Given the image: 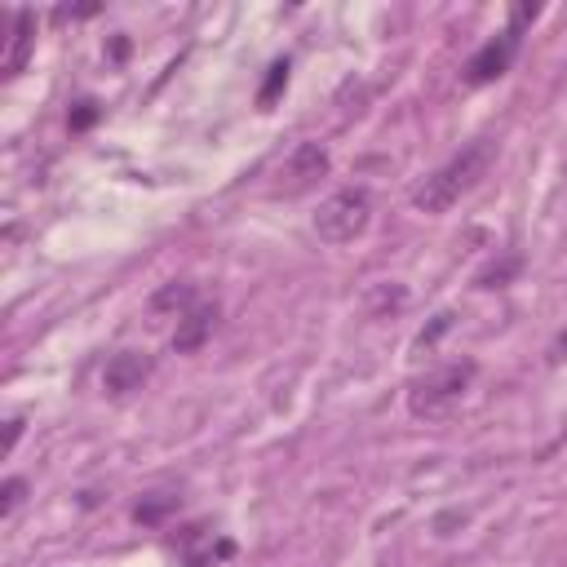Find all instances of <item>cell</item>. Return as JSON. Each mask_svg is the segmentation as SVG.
<instances>
[{
  "label": "cell",
  "mask_w": 567,
  "mask_h": 567,
  "mask_svg": "<svg viewBox=\"0 0 567 567\" xmlns=\"http://www.w3.org/2000/svg\"><path fill=\"white\" fill-rule=\"evenodd\" d=\"M173 509H177V496H173V492H151V496H142V501L133 505V518H137L142 527H155V523H164Z\"/></svg>",
  "instance_id": "9c48e42d"
},
{
  "label": "cell",
  "mask_w": 567,
  "mask_h": 567,
  "mask_svg": "<svg viewBox=\"0 0 567 567\" xmlns=\"http://www.w3.org/2000/svg\"><path fill=\"white\" fill-rule=\"evenodd\" d=\"M22 496H27V478H9V483L0 487V514L9 518V514L22 505Z\"/></svg>",
  "instance_id": "7c38bea8"
},
{
  "label": "cell",
  "mask_w": 567,
  "mask_h": 567,
  "mask_svg": "<svg viewBox=\"0 0 567 567\" xmlns=\"http://www.w3.org/2000/svg\"><path fill=\"white\" fill-rule=\"evenodd\" d=\"M492 155H496V142H487V137H478V142L461 146V151H456L439 173H430V177L416 186L412 204H416L421 213H447L465 190H474V186H478V177H487Z\"/></svg>",
  "instance_id": "6da1fadb"
},
{
  "label": "cell",
  "mask_w": 567,
  "mask_h": 567,
  "mask_svg": "<svg viewBox=\"0 0 567 567\" xmlns=\"http://www.w3.org/2000/svg\"><path fill=\"white\" fill-rule=\"evenodd\" d=\"M213 323H217V306H190L182 319H177V332H173V346L186 354V350H199L204 341H208V332H213Z\"/></svg>",
  "instance_id": "ba28073f"
},
{
  "label": "cell",
  "mask_w": 567,
  "mask_h": 567,
  "mask_svg": "<svg viewBox=\"0 0 567 567\" xmlns=\"http://www.w3.org/2000/svg\"><path fill=\"white\" fill-rule=\"evenodd\" d=\"M470 381H474V363H470V359H456V363H443V368L425 372V377L408 390V408H412V416H425V421L447 416V412L465 399Z\"/></svg>",
  "instance_id": "7a4b0ae2"
},
{
  "label": "cell",
  "mask_w": 567,
  "mask_h": 567,
  "mask_svg": "<svg viewBox=\"0 0 567 567\" xmlns=\"http://www.w3.org/2000/svg\"><path fill=\"white\" fill-rule=\"evenodd\" d=\"M368 217H372L368 190H337V195H328V199L319 204L315 230H319L323 244H350L354 235H363Z\"/></svg>",
  "instance_id": "3957f363"
},
{
  "label": "cell",
  "mask_w": 567,
  "mask_h": 567,
  "mask_svg": "<svg viewBox=\"0 0 567 567\" xmlns=\"http://www.w3.org/2000/svg\"><path fill=\"white\" fill-rule=\"evenodd\" d=\"M284 84H288V62H275L270 75H266V84H261V93H257V106H270L284 93Z\"/></svg>",
  "instance_id": "30bf717a"
},
{
  "label": "cell",
  "mask_w": 567,
  "mask_h": 567,
  "mask_svg": "<svg viewBox=\"0 0 567 567\" xmlns=\"http://www.w3.org/2000/svg\"><path fill=\"white\" fill-rule=\"evenodd\" d=\"M226 554H230V540H221L217 549H213V545H204V549H186V567H217Z\"/></svg>",
  "instance_id": "8fae6325"
},
{
  "label": "cell",
  "mask_w": 567,
  "mask_h": 567,
  "mask_svg": "<svg viewBox=\"0 0 567 567\" xmlns=\"http://www.w3.org/2000/svg\"><path fill=\"white\" fill-rule=\"evenodd\" d=\"M18 434H22V421H9V434H4V447H13V443H18Z\"/></svg>",
  "instance_id": "5bb4252c"
},
{
  "label": "cell",
  "mask_w": 567,
  "mask_h": 567,
  "mask_svg": "<svg viewBox=\"0 0 567 567\" xmlns=\"http://www.w3.org/2000/svg\"><path fill=\"white\" fill-rule=\"evenodd\" d=\"M527 18H536V4H518V9H514V22L470 58V66H465V80H470V84H492V80H501V75L509 71V62H514V53H518V31H523Z\"/></svg>",
  "instance_id": "277c9868"
},
{
  "label": "cell",
  "mask_w": 567,
  "mask_h": 567,
  "mask_svg": "<svg viewBox=\"0 0 567 567\" xmlns=\"http://www.w3.org/2000/svg\"><path fill=\"white\" fill-rule=\"evenodd\" d=\"M323 173H328V151H323L319 142H297L292 155L279 164L270 195H288V199H292V195H306Z\"/></svg>",
  "instance_id": "5b68a950"
},
{
  "label": "cell",
  "mask_w": 567,
  "mask_h": 567,
  "mask_svg": "<svg viewBox=\"0 0 567 567\" xmlns=\"http://www.w3.org/2000/svg\"><path fill=\"white\" fill-rule=\"evenodd\" d=\"M31 44H35V13L31 9H13L9 13V53H4V75L9 80L27 66Z\"/></svg>",
  "instance_id": "52a82bcc"
},
{
  "label": "cell",
  "mask_w": 567,
  "mask_h": 567,
  "mask_svg": "<svg viewBox=\"0 0 567 567\" xmlns=\"http://www.w3.org/2000/svg\"><path fill=\"white\" fill-rule=\"evenodd\" d=\"M97 115H102V106H97V102H93V97H80V102H75V106H71V128H75V133H80V128H89V124H93V120H97Z\"/></svg>",
  "instance_id": "4fadbf2b"
},
{
  "label": "cell",
  "mask_w": 567,
  "mask_h": 567,
  "mask_svg": "<svg viewBox=\"0 0 567 567\" xmlns=\"http://www.w3.org/2000/svg\"><path fill=\"white\" fill-rule=\"evenodd\" d=\"M146 377H151V354H142V350H120V354H111L106 368H102L106 394H128V390H137Z\"/></svg>",
  "instance_id": "8992f818"
}]
</instances>
